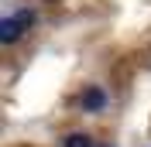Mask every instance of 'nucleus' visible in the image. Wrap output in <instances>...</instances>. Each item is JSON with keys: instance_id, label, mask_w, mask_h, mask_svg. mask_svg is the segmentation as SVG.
<instances>
[{"instance_id": "obj_2", "label": "nucleus", "mask_w": 151, "mask_h": 147, "mask_svg": "<svg viewBox=\"0 0 151 147\" xmlns=\"http://www.w3.org/2000/svg\"><path fill=\"white\" fill-rule=\"evenodd\" d=\"M21 24H17V17H4L0 21V41H4V45H10V41H17L21 38Z\"/></svg>"}, {"instance_id": "obj_3", "label": "nucleus", "mask_w": 151, "mask_h": 147, "mask_svg": "<svg viewBox=\"0 0 151 147\" xmlns=\"http://www.w3.org/2000/svg\"><path fill=\"white\" fill-rule=\"evenodd\" d=\"M65 147H93V140L86 137V133H69V137H65Z\"/></svg>"}, {"instance_id": "obj_4", "label": "nucleus", "mask_w": 151, "mask_h": 147, "mask_svg": "<svg viewBox=\"0 0 151 147\" xmlns=\"http://www.w3.org/2000/svg\"><path fill=\"white\" fill-rule=\"evenodd\" d=\"M17 24L21 28H31V24H35V14H31V10H17Z\"/></svg>"}, {"instance_id": "obj_1", "label": "nucleus", "mask_w": 151, "mask_h": 147, "mask_svg": "<svg viewBox=\"0 0 151 147\" xmlns=\"http://www.w3.org/2000/svg\"><path fill=\"white\" fill-rule=\"evenodd\" d=\"M106 106V92L100 89V86H86V92H83V110L86 113H100Z\"/></svg>"}]
</instances>
